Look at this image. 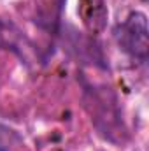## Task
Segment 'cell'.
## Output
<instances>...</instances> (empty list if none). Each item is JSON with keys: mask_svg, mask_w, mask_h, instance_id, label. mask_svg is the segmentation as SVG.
Returning <instances> with one entry per match:
<instances>
[{"mask_svg": "<svg viewBox=\"0 0 149 151\" xmlns=\"http://www.w3.org/2000/svg\"><path fill=\"white\" fill-rule=\"evenodd\" d=\"M21 42L19 32L11 25V23H4L0 21V47H11V49H18Z\"/></svg>", "mask_w": 149, "mask_h": 151, "instance_id": "cell-3", "label": "cell"}, {"mask_svg": "<svg viewBox=\"0 0 149 151\" xmlns=\"http://www.w3.org/2000/svg\"><path fill=\"white\" fill-rule=\"evenodd\" d=\"M79 12L84 25L91 32H100L107 19V9L104 0H79Z\"/></svg>", "mask_w": 149, "mask_h": 151, "instance_id": "cell-2", "label": "cell"}, {"mask_svg": "<svg viewBox=\"0 0 149 151\" xmlns=\"http://www.w3.org/2000/svg\"><path fill=\"white\" fill-rule=\"evenodd\" d=\"M119 47L128 53L132 58L140 62L148 60L149 39H148V19L142 12H132L123 23H119L114 30Z\"/></svg>", "mask_w": 149, "mask_h": 151, "instance_id": "cell-1", "label": "cell"}, {"mask_svg": "<svg viewBox=\"0 0 149 151\" xmlns=\"http://www.w3.org/2000/svg\"><path fill=\"white\" fill-rule=\"evenodd\" d=\"M12 146H21V139L14 130L0 125V151H11Z\"/></svg>", "mask_w": 149, "mask_h": 151, "instance_id": "cell-4", "label": "cell"}]
</instances>
